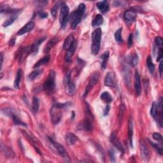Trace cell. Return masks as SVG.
Segmentation results:
<instances>
[{
  "instance_id": "5bb4252c",
  "label": "cell",
  "mask_w": 163,
  "mask_h": 163,
  "mask_svg": "<svg viewBox=\"0 0 163 163\" xmlns=\"http://www.w3.org/2000/svg\"><path fill=\"white\" fill-rule=\"evenodd\" d=\"M104 83H105L106 86L109 87H115V77L113 72H109L107 74L105 78V80H104Z\"/></svg>"
},
{
  "instance_id": "74e56055",
  "label": "cell",
  "mask_w": 163,
  "mask_h": 163,
  "mask_svg": "<svg viewBox=\"0 0 163 163\" xmlns=\"http://www.w3.org/2000/svg\"><path fill=\"white\" fill-rule=\"evenodd\" d=\"M153 138L154 140H155L156 141H158L161 145H162V136L161 134L158 133H154L153 134Z\"/></svg>"
},
{
  "instance_id": "277c9868",
  "label": "cell",
  "mask_w": 163,
  "mask_h": 163,
  "mask_svg": "<svg viewBox=\"0 0 163 163\" xmlns=\"http://www.w3.org/2000/svg\"><path fill=\"white\" fill-rule=\"evenodd\" d=\"M56 73L53 70H51L46 80L43 84V90L48 94L54 92L56 87Z\"/></svg>"
},
{
  "instance_id": "ac0fdd59",
  "label": "cell",
  "mask_w": 163,
  "mask_h": 163,
  "mask_svg": "<svg viewBox=\"0 0 163 163\" xmlns=\"http://www.w3.org/2000/svg\"><path fill=\"white\" fill-rule=\"evenodd\" d=\"M76 47H77V42L75 41L72 46H71L68 50H66L67 52L66 53V55H65V61L67 63H70L71 61V59H72V57L75 53Z\"/></svg>"
},
{
  "instance_id": "e0dca14e",
  "label": "cell",
  "mask_w": 163,
  "mask_h": 163,
  "mask_svg": "<svg viewBox=\"0 0 163 163\" xmlns=\"http://www.w3.org/2000/svg\"><path fill=\"white\" fill-rule=\"evenodd\" d=\"M134 89L136 95L139 96L141 93V86L140 76L139 73L138 72V71H136L134 74Z\"/></svg>"
},
{
  "instance_id": "ba28073f",
  "label": "cell",
  "mask_w": 163,
  "mask_h": 163,
  "mask_svg": "<svg viewBox=\"0 0 163 163\" xmlns=\"http://www.w3.org/2000/svg\"><path fill=\"white\" fill-rule=\"evenodd\" d=\"M99 78H100V73L98 72H95L92 74V75L90 77L88 85L86 86V90H85L84 94L83 95V98H85V97H87L89 93L90 92V90L93 88V87L97 82H98Z\"/></svg>"
},
{
  "instance_id": "2e32d148",
  "label": "cell",
  "mask_w": 163,
  "mask_h": 163,
  "mask_svg": "<svg viewBox=\"0 0 163 163\" xmlns=\"http://www.w3.org/2000/svg\"><path fill=\"white\" fill-rule=\"evenodd\" d=\"M21 12V10H17L14 9V12H13L12 14H10V16L9 18L7 19V20L5 21V22L3 24V26L4 27H8L11 24L14 23V22L16 20L17 18L18 17L19 15L20 14V13Z\"/></svg>"
},
{
  "instance_id": "8fae6325",
  "label": "cell",
  "mask_w": 163,
  "mask_h": 163,
  "mask_svg": "<svg viewBox=\"0 0 163 163\" xmlns=\"http://www.w3.org/2000/svg\"><path fill=\"white\" fill-rule=\"evenodd\" d=\"M29 54H31V46L20 49V50H18L16 55L19 63H22Z\"/></svg>"
},
{
  "instance_id": "1f68e13d",
  "label": "cell",
  "mask_w": 163,
  "mask_h": 163,
  "mask_svg": "<svg viewBox=\"0 0 163 163\" xmlns=\"http://www.w3.org/2000/svg\"><path fill=\"white\" fill-rule=\"evenodd\" d=\"M57 42H58L57 38H54L53 39H51V40L48 42L46 47L45 48V50H44L45 53H48V52H49L50 49L53 48Z\"/></svg>"
},
{
  "instance_id": "d6986e66",
  "label": "cell",
  "mask_w": 163,
  "mask_h": 163,
  "mask_svg": "<svg viewBox=\"0 0 163 163\" xmlns=\"http://www.w3.org/2000/svg\"><path fill=\"white\" fill-rule=\"evenodd\" d=\"M46 38H47L46 37H43V38H40L39 40L34 42V43L31 46V54L33 56L37 54L38 49H39V47H40V45L45 40V39Z\"/></svg>"
},
{
  "instance_id": "d590c367",
  "label": "cell",
  "mask_w": 163,
  "mask_h": 163,
  "mask_svg": "<svg viewBox=\"0 0 163 163\" xmlns=\"http://www.w3.org/2000/svg\"><path fill=\"white\" fill-rule=\"evenodd\" d=\"M122 28H119L118 30H117L115 33V39L116 42L118 43H121L123 42V39L121 37V33H122Z\"/></svg>"
},
{
  "instance_id": "ffe728a7",
  "label": "cell",
  "mask_w": 163,
  "mask_h": 163,
  "mask_svg": "<svg viewBox=\"0 0 163 163\" xmlns=\"http://www.w3.org/2000/svg\"><path fill=\"white\" fill-rule=\"evenodd\" d=\"M34 27H35V23L32 21H30L25 24L22 28H21L19 31V32H17V35H21V36L23 35L25 33H27V32H29V31H31L32 29L34 28Z\"/></svg>"
},
{
  "instance_id": "52a82bcc",
  "label": "cell",
  "mask_w": 163,
  "mask_h": 163,
  "mask_svg": "<svg viewBox=\"0 0 163 163\" xmlns=\"http://www.w3.org/2000/svg\"><path fill=\"white\" fill-rule=\"evenodd\" d=\"M2 111L5 115L11 117L15 125H20V126H22L24 127L27 126L26 124H25L20 119H19V117L17 116V115L15 112V111L14 110V109L10 108H6L2 109Z\"/></svg>"
},
{
  "instance_id": "bcb514c9",
  "label": "cell",
  "mask_w": 163,
  "mask_h": 163,
  "mask_svg": "<svg viewBox=\"0 0 163 163\" xmlns=\"http://www.w3.org/2000/svg\"><path fill=\"white\" fill-rule=\"evenodd\" d=\"M15 38H12V39H11V40H10V42H9V45H10V46H14V44H15Z\"/></svg>"
},
{
  "instance_id": "44dd1931",
  "label": "cell",
  "mask_w": 163,
  "mask_h": 163,
  "mask_svg": "<svg viewBox=\"0 0 163 163\" xmlns=\"http://www.w3.org/2000/svg\"><path fill=\"white\" fill-rule=\"evenodd\" d=\"M96 6L98 8V10L102 13V14H105L109 10L110 6L108 2L107 1H103L97 2L96 3Z\"/></svg>"
},
{
  "instance_id": "cb8c5ba5",
  "label": "cell",
  "mask_w": 163,
  "mask_h": 163,
  "mask_svg": "<svg viewBox=\"0 0 163 163\" xmlns=\"http://www.w3.org/2000/svg\"><path fill=\"white\" fill-rule=\"evenodd\" d=\"M109 58V51H106L105 53L100 57V62H101V67L103 69H105L107 66V63Z\"/></svg>"
},
{
  "instance_id": "ee69618b",
  "label": "cell",
  "mask_w": 163,
  "mask_h": 163,
  "mask_svg": "<svg viewBox=\"0 0 163 163\" xmlns=\"http://www.w3.org/2000/svg\"><path fill=\"white\" fill-rule=\"evenodd\" d=\"M162 60H161L160 61V64H159V75H160V77L161 78L162 76Z\"/></svg>"
},
{
  "instance_id": "8d00e7d4",
  "label": "cell",
  "mask_w": 163,
  "mask_h": 163,
  "mask_svg": "<svg viewBox=\"0 0 163 163\" xmlns=\"http://www.w3.org/2000/svg\"><path fill=\"white\" fill-rule=\"evenodd\" d=\"M62 5V3L59 2V3H56V4L55 5V6H54V7L51 9V11H50L51 15H53V17L54 18H55V17H56L58 8H59V6H60V5Z\"/></svg>"
},
{
  "instance_id": "6da1fadb",
  "label": "cell",
  "mask_w": 163,
  "mask_h": 163,
  "mask_svg": "<svg viewBox=\"0 0 163 163\" xmlns=\"http://www.w3.org/2000/svg\"><path fill=\"white\" fill-rule=\"evenodd\" d=\"M151 115L158 122L160 127H162V98L161 97L158 101V105L154 101L151 109Z\"/></svg>"
},
{
  "instance_id": "9a60e30c",
  "label": "cell",
  "mask_w": 163,
  "mask_h": 163,
  "mask_svg": "<svg viewBox=\"0 0 163 163\" xmlns=\"http://www.w3.org/2000/svg\"><path fill=\"white\" fill-rule=\"evenodd\" d=\"M136 17V14L133 10H128L124 14V19L127 24H131Z\"/></svg>"
},
{
  "instance_id": "f546056e",
  "label": "cell",
  "mask_w": 163,
  "mask_h": 163,
  "mask_svg": "<svg viewBox=\"0 0 163 163\" xmlns=\"http://www.w3.org/2000/svg\"><path fill=\"white\" fill-rule=\"evenodd\" d=\"M22 76V70L21 69H19L17 71L15 79L14 81V87L15 89H19V85H20V82Z\"/></svg>"
},
{
  "instance_id": "83f0119b",
  "label": "cell",
  "mask_w": 163,
  "mask_h": 163,
  "mask_svg": "<svg viewBox=\"0 0 163 163\" xmlns=\"http://www.w3.org/2000/svg\"><path fill=\"white\" fill-rule=\"evenodd\" d=\"M39 107H40V102H39V100L37 97H34L32 98V112L35 114H37L39 110Z\"/></svg>"
},
{
  "instance_id": "4fadbf2b",
  "label": "cell",
  "mask_w": 163,
  "mask_h": 163,
  "mask_svg": "<svg viewBox=\"0 0 163 163\" xmlns=\"http://www.w3.org/2000/svg\"><path fill=\"white\" fill-rule=\"evenodd\" d=\"M140 150L142 159L148 160L150 158V152L144 141L141 140L140 142Z\"/></svg>"
},
{
  "instance_id": "603a6c76",
  "label": "cell",
  "mask_w": 163,
  "mask_h": 163,
  "mask_svg": "<svg viewBox=\"0 0 163 163\" xmlns=\"http://www.w3.org/2000/svg\"><path fill=\"white\" fill-rule=\"evenodd\" d=\"M128 135L129 144L131 147H133V122L132 119H130L128 124Z\"/></svg>"
},
{
  "instance_id": "8992f818",
  "label": "cell",
  "mask_w": 163,
  "mask_h": 163,
  "mask_svg": "<svg viewBox=\"0 0 163 163\" xmlns=\"http://www.w3.org/2000/svg\"><path fill=\"white\" fill-rule=\"evenodd\" d=\"M64 86L66 93L69 96H73L75 93V85L71 79L70 71H68L66 76L64 79Z\"/></svg>"
},
{
  "instance_id": "7dc6e473",
  "label": "cell",
  "mask_w": 163,
  "mask_h": 163,
  "mask_svg": "<svg viewBox=\"0 0 163 163\" xmlns=\"http://www.w3.org/2000/svg\"><path fill=\"white\" fill-rule=\"evenodd\" d=\"M3 54H1V70L2 68V65H3Z\"/></svg>"
},
{
  "instance_id": "7c38bea8",
  "label": "cell",
  "mask_w": 163,
  "mask_h": 163,
  "mask_svg": "<svg viewBox=\"0 0 163 163\" xmlns=\"http://www.w3.org/2000/svg\"><path fill=\"white\" fill-rule=\"evenodd\" d=\"M110 140V142L112 143L114 146L117 150H118V151H119L122 154L124 153V151H125L124 148L123 147L122 145L121 144V143L119 141L118 137H117V133L115 132H113L112 134H111Z\"/></svg>"
},
{
  "instance_id": "3957f363",
  "label": "cell",
  "mask_w": 163,
  "mask_h": 163,
  "mask_svg": "<svg viewBox=\"0 0 163 163\" xmlns=\"http://www.w3.org/2000/svg\"><path fill=\"white\" fill-rule=\"evenodd\" d=\"M92 44H91V53L93 55L98 54L101 40V29L97 28L95 29L92 34Z\"/></svg>"
},
{
  "instance_id": "7bdbcfd3",
  "label": "cell",
  "mask_w": 163,
  "mask_h": 163,
  "mask_svg": "<svg viewBox=\"0 0 163 163\" xmlns=\"http://www.w3.org/2000/svg\"><path fill=\"white\" fill-rule=\"evenodd\" d=\"M38 15L39 17H40L42 19H45V18L48 17V14H47V13H46V12L43 11V10L38 12Z\"/></svg>"
},
{
  "instance_id": "7a4b0ae2",
  "label": "cell",
  "mask_w": 163,
  "mask_h": 163,
  "mask_svg": "<svg viewBox=\"0 0 163 163\" xmlns=\"http://www.w3.org/2000/svg\"><path fill=\"white\" fill-rule=\"evenodd\" d=\"M86 8V5L83 3H80L78 8L71 14L69 19L71 23V29H76L77 25L81 22L82 16L84 14Z\"/></svg>"
},
{
  "instance_id": "d6a6232c",
  "label": "cell",
  "mask_w": 163,
  "mask_h": 163,
  "mask_svg": "<svg viewBox=\"0 0 163 163\" xmlns=\"http://www.w3.org/2000/svg\"><path fill=\"white\" fill-rule=\"evenodd\" d=\"M147 65L149 70L150 73L151 74H153L155 71V65L152 62V59L151 56H148L147 58Z\"/></svg>"
},
{
  "instance_id": "484cf974",
  "label": "cell",
  "mask_w": 163,
  "mask_h": 163,
  "mask_svg": "<svg viewBox=\"0 0 163 163\" xmlns=\"http://www.w3.org/2000/svg\"><path fill=\"white\" fill-rule=\"evenodd\" d=\"M50 56L49 54H47L46 56H45L43 58H42L41 59L39 60L35 65L33 68H38L40 67L41 66H42V65H45V64H47L49 61H50Z\"/></svg>"
},
{
  "instance_id": "7402d4cb",
  "label": "cell",
  "mask_w": 163,
  "mask_h": 163,
  "mask_svg": "<svg viewBox=\"0 0 163 163\" xmlns=\"http://www.w3.org/2000/svg\"><path fill=\"white\" fill-rule=\"evenodd\" d=\"M75 39L74 37L72 35H70L66 39H65V40L64 42L63 43V49L68 50L71 46H72L73 44L75 42Z\"/></svg>"
},
{
  "instance_id": "5b68a950",
  "label": "cell",
  "mask_w": 163,
  "mask_h": 163,
  "mask_svg": "<svg viewBox=\"0 0 163 163\" xmlns=\"http://www.w3.org/2000/svg\"><path fill=\"white\" fill-rule=\"evenodd\" d=\"M68 19H69V7L65 3H62L60 12V17H59L60 25L62 29H64L66 26Z\"/></svg>"
},
{
  "instance_id": "f1b7e54d",
  "label": "cell",
  "mask_w": 163,
  "mask_h": 163,
  "mask_svg": "<svg viewBox=\"0 0 163 163\" xmlns=\"http://www.w3.org/2000/svg\"><path fill=\"white\" fill-rule=\"evenodd\" d=\"M104 22V19L103 16L101 14H97L96 15L93 21L92 22V25L93 27L99 26V25H101Z\"/></svg>"
},
{
  "instance_id": "60d3db41",
  "label": "cell",
  "mask_w": 163,
  "mask_h": 163,
  "mask_svg": "<svg viewBox=\"0 0 163 163\" xmlns=\"http://www.w3.org/2000/svg\"><path fill=\"white\" fill-rule=\"evenodd\" d=\"M127 45H128L129 49L132 47V46L133 45V34H130V35L128 38Z\"/></svg>"
},
{
  "instance_id": "d4e9b609",
  "label": "cell",
  "mask_w": 163,
  "mask_h": 163,
  "mask_svg": "<svg viewBox=\"0 0 163 163\" xmlns=\"http://www.w3.org/2000/svg\"><path fill=\"white\" fill-rule=\"evenodd\" d=\"M66 141L67 144L69 145H73L78 141V137L74 134L70 133L66 136Z\"/></svg>"
},
{
  "instance_id": "f6af8a7d",
  "label": "cell",
  "mask_w": 163,
  "mask_h": 163,
  "mask_svg": "<svg viewBox=\"0 0 163 163\" xmlns=\"http://www.w3.org/2000/svg\"><path fill=\"white\" fill-rule=\"evenodd\" d=\"M109 111H110V106L108 105H107V107H105V110H104V112H103V114L105 116L107 115L108 114V112H109Z\"/></svg>"
},
{
  "instance_id": "4dcf8cb0",
  "label": "cell",
  "mask_w": 163,
  "mask_h": 163,
  "mask_svg": "<svg viewBox=\"0 0 163 163\" xmlns=\"http://www.w3.org/2000/svg\"><path fill=\"white\" fill-rule=\"evenodd\" d=\"M138 63V56L137 54H133L127 59V63L131 64L132 66L136 67Z\"/></svg>"
},
{
  "instance_id": "9c48e42d",
  "label": "cell",
  "mask_w": 163,
  "mask_h": 163,
  "mask_svg": "<svg viewBox=\"0 0 163 163\" xmlns=\"http://www.w3.org/2000/svg\"><path fill=\"white\" fill-rule=\"evenodd\" d=\"M62 109L59 108L55 105H53L50 110V117L52 122L54 124H57L59 123L62 119V113L61 110Z\"/></svg>"
},
{
  "instance_id": "30bf717a",
  "label": "cell",
  "mask_w": 163,
  "mask_h": 163,
  "mask_svg": "<svg viewBox=\"0 0 163 163\" xmlns=\"http://www.w3.org/2000/svg\"><path fill=\"white\" fill-rule=\"evenodd\" d=\"M49 139L50 142L51 143V144L53 145V146L57 151V153L59 154L61 157H63L64 159H69V155L66 150H65V148H64V147L60 145L59 143H58L57 142L55 141L53 138H50V137H49Z\"/></svg>"
},
{
  "instance_id": "836d02e7",
  "label": "cell",
  "mask_w": 163,
  "mask_h": 163,
  "mask_svg": "<svg viewBox=\"0 0 163 163\" xmlns=\"http://www.w3.org/2000/svg\"><path fill=\"white\" fill-rule=\"evenodd\" d=\"M43 72L42 70H35L28 75V79L29 80H34L35 79H37V78L40 76Z\"/></svg>"
},
{
  "instance_id": "e575fe53",
  "label": "cell",
  "mask_w": 163,
  "mask_h": 163,
  "mask_svg": "<svg viewBox=\"0 0 163 163\" xmlns=\"http://www.w3.org/2000/svg\"><path fill=\"white\" fill-rule=\"evenodd\" d=\"M150 143H151V145L153 147V148L160 155H162V145H160L158 143H153L151 141L149 140Z\"/></svg>"
},
{
  "instance_id": "f35d334b",
  "label": "cell",
  "mask_w": 163,
  "mask_h": 163,
  "mask_svg": "<svg viewBox=\"0 0 163 163\" xmlns=\"http://www.w3.org/2000/svg\"><path fill=\"white\" fill-rule=\"evenodd\" d=\"M163 44V40L162 38L160 36H157L155 38V45L157 47H162Z\"/></svg>"
},
{
  "instance_id": "ab89813d",
  "label": "cell",
  "mask_w": 163,
  "mask_h": 163,
  "mask_svg": "<svg viewBox=\"0 0 163 163\" xmlns=\"http://www.w3.org/2000/svg\"><path fill=\"white\" fill-rule=\"evenodd\" d=\"M157 53H158V56H157V59H156V61H157V62H160L162 60V56H163L162 47L158 48Z\"/></svg>"
},
{
  "instance_id": "4316f807",
  "label": "cell",
  "mask_w": 163,
  "mask_h": 163,
  "mask_svg": "<svg viewBox=\"0 0 163 163\" xmlns=\"http://www.w3.org/2000/svg\"><path fill=\"white\" fill-rule=\"evenodd\" d=\"M100 97H101V100L104 103H107V104L110 103L111 102H112L113 101V98H112V96H111V94L108 92H107V91L101 94Z\"/></svg>"
},
{
  "instance_id": "b9f144b4",
  "label": "cell",
  "mask_w": 163,
  "mask_h": 163,
  "mask_svg": "<svg viewBox=\"0 0 163 163\" xmlns=\"http://www.w3.org/2000/svg\"><path fill=\"white\" fill-rule=\"evenodd\" d=\"M109 156L110 158L111 159L112 162H115V152L113 149H110L109 151Z\"/></svg>"
}]
</instances>
